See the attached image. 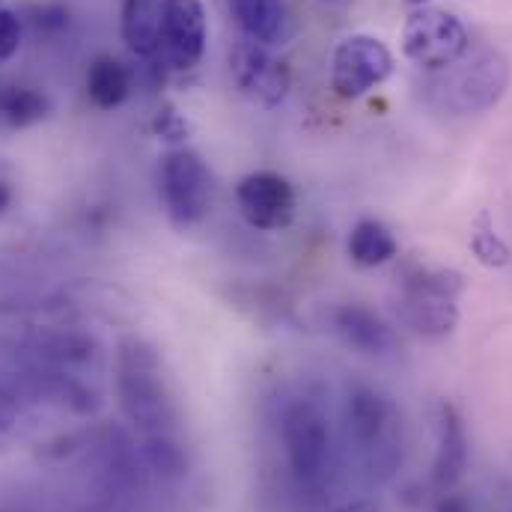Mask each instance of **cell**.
<instances>
[{
    "label": "cell",
    "mask_w": 512,
    "mask_h": 512,
    "mask_svg": "<svg viewBox=\"0 0 512 512\" xmlns=\"http://www.w3.org/2000/svg\"><path fill=\"white\" fill-rule=\"evenodd\" d=\"M30 364L42 405L75 417H93L105 402L108 352L81 325H30Z\"/></svg>",
    "instance_id": "obj_1"
},
{
    "label": "cell",
    "mask_w": 512,
    "mask_h": 512,
    "mask_svg": "<svg viewBox=\"0 0 512 512\" xmlns=\"http://www.w3.org/2000/svg\"><path fill=\"white\" fill-rule=\"evenodd\" d=\"M114 390L120 411L140 435V444L185 441L176 396L170 390L161 355L143 337H123L117 346Z\"/></svg>",
    "instance_id": "obj_2"
},
{
    "label": "cell",
    "mask_w": 512,
    "mask_h": 512,
    "mask_svg": "<svg viewBox=\"0 0 512 512\" xmlns=\"http://www.w3.org/2000/svg\"><path fill=\"white\" fill-rule=\"evenodd\" d=\"M280 444L289 477L301 498L319 504L337 474L334 429L325 405L316 396H292L280 411Z\"/></svg>",
    "instance_id": "obj_3"
},
{
    "label": "cell",
    "mask_w": 512,
    "mask_h": 512,
    "mask_svg": "<svg viewBox=\"0 0 512 512\" xmlns=\"http://www.w3.org/2000/svg\"><path fill=\"white\" fill-rule=\"evenodd\" d=\"M343 429L370 483H387L402 465V411L382 387L352 384L343 402Z\"/></svg>",
    "instance_id": "obj_4"
},
{
    "label": "cell",
    "mask_w": 512,
    "mask_h": 512,
    "mask_svg": "<svg viewBox=\"0 0 512 512\" xmlns=\"http://www.w3.org/2000/svg\"><path fill=\"white\" fill-rule=\"evenodd\" d=\"M465 280L453 268L411 265L399 277L402 322L423 340H444L459 325V298Z\"/></svg>",
    "instance_id": "obj_5"
},
{
    "label": "cell",
    "mask_w": 512,
    "mask_h": 512,
    "mask_svg": "<svg viewBox=\"0 0 512 512\" xmlns=\"http://www.w3.org/2000/svg\"><path fill=\"white\" fill-rule=\"evenodd\" d=\"M426 90L429 102L450 114H483L492 111L510 87V63L498 51H483L468 63H453L438 72Z\"/></svg>",
    "instance_id": "obj_6"
},
{
    "label": "cell",
    "mask_w": 512,
    "mask_h": 512,
    "mask_svg": "<svg viewBox=\"0 0 512 512\" xmlns=\"http://www.w3.org/2000/svg\"><path fill=\"white\" fill-rule=\"evenodd\" d=\"M158 191L170 224L176 230H191L212 212L215 179L209 164L194 149L176 146L161 158Z\"/></svg>",
    "instance_id": "obj_7"
},
{
    "label": "cell",
    "mask_w": 512,
    "mask_h": 512,
    "mask_svg": "<svg viewBox=\"0 0 512 512\" xmlns=\"http://www.w3.org/2000/svg\"><path fill=\"white\" fill-rule=\"evenodd\" d=\"M468 45H471L468 27L450 9L420 6L405 18L402 51L414 66L426 72H441L459 63L468 54Z\"/></svg>",
    "instance_id": "obj_8"
},
{
    "label": "cell",
    "mask_w": 512,
    "mask_h": 512,
    "mask_svg": "<svg viewBox=\"0 0 512 512\" xmlns=\"http://www.w3.org/2000/svg\"><path fill=\"white\" fill-rule=\"evenodd\" d=\"M393 72V54L379 36L352 33L331 57V87L340 99L355 102L370 90L382 87Z\"/></svg>",
    "instance_id": "obj_9"
},
{
    "label": "cell",
    "mask_w": 512,
    "mask_h": 512,
    "mask_svg": "<svg viewBox=\"0 0 512 512\" xmlns=\"http://www.w3.org/2000/svg\"><path fill=\"white\" fill-rule=\"evenodd\" d=\"M236 206L248 227L259 233L289 230L298 212V197L292 182L274 170H254L236 185Z\"/></svg>",
    "instance_id": "obj_10"
},
{
    "label": "cell",
    "mask_w": 512,
    "mask_h": 512,
    "mask_svg": "<svg viewBox=\"0 0 512 512\" xmlns=\"http://www.w3.org/2000/svg\"><path fill=\"white\" fill-rule=\"evenodd\" d=\"M230 75L239 93L259 108H280L292 87V72L283 60L271 54L268 45L242 39L230 51Z\"/></svg>",
    "instance_id": "obj_11"
},
{
    "label": "cell",
    "mask_w": 512,
    "mask_h": 512,
    "mask_svg": "<svg viewBox=\"0 0 512 512\" xmlns=\"http://www.w3.org/2000/svg\"><path fill=\"white\" fill-rule=\"evenodd\" d=\"M209 21L200 0H164L161 12V66L191 72L206 54Z\"/></svg>",
    "instance_id": "obj_12"
},
{
    "label": "cell",
    "mask_w": 512,
    "mask_h": 512,
    "mask_svg": "<svg viewBox=\"0 0 512 512\" xmlns=\"http://www.w3.org/2000/svg\"><path fill=\"white\" fill-rule=\"evenodd\" d=\"M468 468V429L462 411L441 399L435 405V459H432V486L456 489Z\"/></svg>",
    "instance_id": "obj_13"
},
{
    "label": "cell",
    "mask_w": 512,
    "mask_h": 512,
    "mask_svg": "<svg viewBox=\"0 0 512 512\" xmlns=\"http://www.w3.org/2000/svg\"><path fill=\"white\" fill-rule=\"evenodd\" d=\"M331 322H334L337 337L358 355L387 358L396 349L393 328L367 304H340Z\"/></svg>",
    "instance_id": "obj_14"
},
{
    "label": "cell",
    "mask_w": 512,
    "mask_h": 512,
    "mask_svg": "<svg viewBox=\"0 0 512 512\" xmlns=\"http://www.w3.org/2000/svg\"><path fill=\"white\" fill-rule=\"evenodd\" d=\"M227 9L245 39L259 45H283L292 33L286 0H227Z\"/></svg>",
    "instance_id": "obj_15"
},
{
    "label": "cell",
    "mask_w": 512,
    "mask_h": 512,
    "mask_svg": "<svg viewBox=\"0 0 512 512\" xmlns=\"http://www.w3.org/2000/svg\"><path fill=\"white\" fill-rule=\"evenodd\" d=\"M161 12L164 0H123L120 12L126 48L149 66H161Z\"/></svg>",
    "instance_id": "obj_16"
},
{
    "label": "cell",
    "mask_w": 512,
    "mask_h": 512,
    "mask_svg": "<svg viewBox=\"0 0 512 512\" xmlns=\"http://www.w3.org/2000/svg\"><path fill=\"white\" fill-rule=\"evenodd\" d=\"M346 254L361 268H382L399 254L393 230L379 218H361L346 239Z\"/></svg>",
    "instance_id": "obj_17"
},
{
    "label": "cell",
    "mask_w": 512,
    "mask_h": 512,
    "mask_svg": "<svg viewBox=\"0 0 512 512\" xmlns=\"http://www.w3.org/2000/svg\"><path fill=\"white\" fill-rule=\"evenodd\" d=\"M87 96L102 111L126 105L131 96V72L126 63L111 54H99L87 69Z\"/></svg>",
    "instance_id": "obj_18"
},
{
    "label": "cell",
    "mask_w": 512,
    "mask_h": 512,
    "mask_svg": "<svg viewBox=\"0 0 512 512\" xmlns=\"http://www.w3.org/2000/svg\"><path fill=\"white\" fill-rule=\"evenodd\" d=\"M51 114V102L36 87L24 84H0V123L6 128H30Z\"/></svg>",
    "instance_id": "obj_19"
},
{
    "label": "cell",
    "mask_w": 512,
    "mask_h": 512,
    "mask_svg": "<svg viewBox=\"0 0 512 512\" xmlns=\"http://www.w3.org/2000/svg\"><path fill=\"white\" fill-rule=\"evenodd\" d=\"M471 254L486 268H507L512 262L510 245L501 239L489 215H480L474 230H471Z\"/></svg>",
    "instance_id": "obj_20"
},
{
    "label": "cell",
    "mask_w": 512,
    "mask_h": 512,
    "mask_svg": "<svg viewBox=\"0 0 512 512\" xmlns=\"http://www.w3.org/2000/svg\"><path fill=\"white\" fill-rule=\"evenodd\" d=\"M27 21L36 33V39H57L60 33L69 30V9L60 3H42V6L30 9Z\"/></svg>",
    "instance_id": "obj_21"
},
{
    "label": "cell",
    "mask_w": 512,
    "mask_h": 512,
    "mask_svg": "<svg viewBox=\"0 0 512 512\" xmlns=\"http://www.w3.org/2000/svg\"><path fill=\"white\" fill-rule=\"evenodd\" d=\"M152 131L161 140H167V143H185V137H188V120L173 105H164L155 114V120H152Z\"/></svg>",
    "instance_id": "obj_22"
},
{
    "label": "cell",
    "mask_w": 512,
    "mask_h": 512,
    "mask_svg": "<svg viewBox=\"0 0 512 512\" xmlns=\"http://www.w3.org/2000/svg\"><path fill=\"white\" fill-rule=\"evenodd\" d=\"M24 39V21L12 9H0V63L18 54Z\"/></svg>",
    "instance_id": "obj_23"
},
{
    "label": "cell",
    "mask_w": 512,
    "mask_h": 512,
    "mask_svg": "<svg viewBox=\"0 0 512 512\" xmlns=\"http://www.w3.org/2000/svg\"><path fill=\"white\" fill-rule=\"evenodd\" d=\"M134 504L137 501H131L126 495H111V492L90 489L87 501L75 512H134Z\"/></svg>",
    "instance_id": "obj_24"
},
{
    "label": "cell",
    "mask_w": 512,
    "mask_h": 512,
    "mask_svg": "<svg viewBox=\"0 0 512 512\" xmlns=\"http://www.w3.org/2000/svg\"><path fill=\"white\" fill-rule=\"evenodd\" d=\"M432 512H474V504L459 489H441L438 498L432 501Z\"/></svg>",
    "instance_id": "obj_25"
},
{
    "label": "cell",
    "mask_w": 512,
    "mask_h": 512,
    "mask_svg": "<svg viewBox=\"0 0 512 512\" xmlns=\"http://www.w3.org/2000/svg\"><path fill=\"white\" fill-rule=\"evenodd\" d=\"M328 512H382V510H379V504H373V501L361 498V501H349V504H340V507H334V510H328Z\"/></svg>",
    "instance_id": "obj_26"
},
{
    "label": "cell",
    "mask_w": 512,
    "mask_h": 512,
    "mask_svg": "<svg viewBox=\"0 0 512 512\" xmlns=\"http://www.w3.org/2000/svg\"><path fill=\"white\" fill-rule=\"evenodd\" d=\"M9 203H12V188L0 179V215L9 209Z\"/></svg>",
    "instance_id": "obj_27"
},
{
    "label": "cell",
    "mask_w": 512,
    "mask_h": 512,
    "mask_svg": "<svg viewBox=\"0 0 512 512\" xmlns=\"http://www.w3.org/2000/svg\"><path fill=\"white\" fill-rule=\"evenodd\" d=\"M0 512H36L27 504H0Z\"/></svg>",
    "instance_id": "obj_28"
},
{
    "label": "cell",
    "mask_w": 512,
    "mask_h": 512,
    "mask_svg": "<svg viewBox=\"0 0 512 512\" xmlns=\"http://www.w3.org/2000/svg\"><path fill=\"white\" fill-rule=\"evenodd\" d=\"M405 3H408V6H414V9H420V6H426L429 0H405Z\"/></svg>",
    "instance_id": "obj_29"
}]
</instances>
